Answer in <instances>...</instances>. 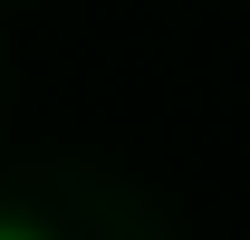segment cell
Wrapping results in <instances>:
<instances>
[{"mask_svg": "<svg viewBox=\"0 0 250 240\" xmlns=\"http://www.w3.org/2000/svg\"><path fill=\"white\" fill-rule=\"evenodd\" d=\"M0 240H48V231H29V221H0Z\"/></svg>", "mask_w": 250, "mask_h": 240, "instance_id": "6da1fadb", "label": "cell"}]
</instances>
